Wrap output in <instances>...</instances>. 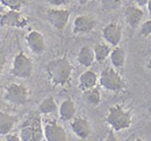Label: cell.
<instances>
[{"label": "cell", "mask_w": 151, "mask_h": 141, "mask_svg": "<svg viewBox=\"0 0 151 141\" xmlns=\"http://www.w3.org/2000/svg\"><path fill=\"white\" fill-rule=\"evenodd\" d=\"M73 67L66 57H58L47 64V75L54 86H65L72 76Z\"/></svg>", "instance_id": "cell-1"}, {"label": "cell", "mask_w": 151, "mask_h": 141, "mask_svg": "<svg viewBox=\"0 0 151 141\" xmlns=\"http://www.w3.org/2000/svg\"><path fill=\"white\" fill-rule=\"evenodd\" d=\"M106 122L116 132L124 131L132 126V113L126 110L122 105L116 104L108 108L106 114Z\"/></svg>", "instance_id": "cell-2"}, {"label": "cell", "mask_w": 151, "mask_h": 141, "mask_svg": "<svg viewBox=\"0 0 151 141\" xmlns=\"http://www.w3.org/2000/svg\"><path fill=\"white\" fill-rule=\"evenodd\" d=\"M21 141H42L44 139L42 122L37 116H30L23 122L19 133Z\"/></svg>", "instance_id": "cell-3"}, {"label": "cell", "mask_w": 151, "mask_h": 141, "mask_svg": "<svg viewBox=\"0 0 151 141\" xmlns=\"http://www.w3.org/2000/svg\"><path fill=\"white\" fill-rule=\"evenodd\" d=\"M32 74H33V62L23 51H20L13 60L12 75L18 78L27 80L32 76Z\"/></svg>", "instance_id": "cell-4"}, {"label": "cell", "mask_w": 151, "mask_h": 141, "mask_svg": "<svg viewBox=\"0 0 151 141\" xmlns=\"http://www.w3.org/2000/svg\"><path fill=\"white\" fill-rule=\"evenodd\" d=\"M5 99L13 105H24L29 99V92L23 84L12 83L5 90Z\"/></svg>", "instance_id": "cell-5"}, {"label": "cell", "mask_w": 151, "mask_h": 141, "mask_svg": "<svg viewBox=\"0 0 151 141\" xmlns=\"http://www.w3.org/2000/svg\"><path fill=\"white\" fill-rule=\"evenodd\" d=\"M98 81L100 82V85L104 89L113 92H119L123 85L120 74L113 68H105L101 71L100 78H98Z\"/></svg>", "instance_id": "cell-6"}, {"label": "cell", "mask_w": 151, "mask_h": 141, "mask_svg": "<svg viewBox=\"0 0 151 141\" xmlns=\"http://www.w3.org/2000/svg\"><path fill=\"white\" fill-rule=\"evenodd\" d=\"M43 135L47 141H66L68 133L65 128L55 120L45 121L43 126Z\"/></svg>", "instance_id": "cell-7"}, {"label": "cell", "mask_w": 151, "mask_h": 141, "mask_svg": "<svg viewBox=\"0 0 151 141\" xmlns=\"http://www.w3.org/2000/svg\"><path fill=\"white\" fill-rule=\"evenodd\" d=\"M47 19L52 27L58 30H63L70 19V12L64 8H51L47 12Z\"/></svg>", "instance_id": "cell-8"}, {"label": "cell", "mask_w": 151, "mask_h": 141, "mask_svg": "<svg viewBox=\"0 0 151 141\" xmlns=\"http://www.w3.org/2000/svg\"><path fill=\"white\" fill-rule=\"evenodd\" d=\"M27 46L30 49V51L35 55H42L45 51V39L42 33L38 30H32L26 36Z\"/></svg>", "instance_id": "cell-9"}, {"label": "cell", "mask_w": 151, "mask_h": 141, "mask_svg": "<svg viewBox=\"0 0 151 141\" xmlns=\"http://www.w3.org/2000/svg\"><path fill=\"white\" fill-rule=\"evenodd\" d=\"M0 25L4 27H17L22 28L28 25V19L23 18L20 11H8L0 17Z\"/></svg>", "instance_id": "cell-10"}, {"label": "cell", "mask_w": 151, "mask_h": 141, "mask_svg": "<svg viewBox=\"0 0 151 141\" xmlns=\"http://www.w3.org/2000/svg\"><path fill=\"white\" fill-rule=\"evenodd\" d=\"M102 38L108 44L116 47L122 40V27L119 23L112 22L104 27L102 29Z\"/></svg>", "instance_id": "cell-11"}, {"label": "cell", "mask_w": 151, "mask_h": 141, "mask_svg": "<svg viewBox=\"0 0 151 141\" xmlns=\"http://www.w3.org/2000/svg\"><path fill=\"white\" fill-rule=\"evenodd\" d=\"M71 129L72 132L75 133L76 135L79 138V139H87L91 133H92V127H91V124L90 121L87 120L86 118H83V117H73L71 119Z\"/></svg>", "instance_id": "cell-12"}, {"label": "cell", "mask_w": 151, "mask_h": 141, "mask_svg": "<svg viewBox=\"0 0 151 141\" xmlns=\"http://www.w3.org/2000/svg\"><path fill=\"white\" fill-rule=\"evenodd\" d=\"M94 18L91 15H78L73 21V33L75 34H84L90 33L95 28Z\"/></svg>", "instance_id": "cell-13"}, {"label": "cell", "mask_w": 151, "mask_h": 141, "mask_svg": "<svg viewBox=\"0 0 151 141\" xmlns=\"http://www.w3.org/2000/svg\"><path fill=\"white\" fill-rule=\"evenodd\" d=\"M143 15H144V12L138 6L130 5L124 11V20L132 29H136L139 26L141 21L143 19Z\"/></svg>", "instance_id": "cell-14"}, {"label": "cell", "mask_w": 151, "mask_h": 141, "mask_svg": "<svg viewBox=\"0 0 151 141\" xmlns=\"http://www.w3.org/2000/svg\"><path fill=\"white\" fill-rule=\"evenodd\" d=\"M19 118L17 116L8 114L6 112L0 111V135H6L11 133L14 125L18 122Z\"/></svg>", "instance_id": "cell-15"}, {"label": "cell", "mask_w": 151, "mask_h": 141, "mask_svg": "<svg viewBox=\"0 0 151 141\" xmlns=\"http://www.w3.org/2000/svg\"><path fill=\"white\" fill-rule=\"evenodd\" d=\"M76 116L75 101L71 98H66L59 105V117L63 121H70Z\"/></svg>", "instance_id": "cell-16"}, {"label": "cell", "mask_w": 151, "mask_h": 141, "mask_svg": "<svg viewBox=\"0 0 151 141\" xmlns=\"http://www.w3.org/2000/svg\"><path fill=\"white\" fill-rule=\"evenodd\" d=\"M77 61L78 63L84 67V68H90L93 62H94V53H93V48H91L90 46H84L80 48V50L78 51L77 55Z\"/></svg>", "instance_id": "cell-17"}, {"label": "cell", "mask_w": 151, "mask_h": 141, "mask_svg": "<svg viewBox=\"0 0 151 141\" xmlns=\"http://www.w3.org/2000/svg\"><path fill=\"white\" fill-rule=\"evenodd\" d=\"M98 75L93 70H86L79 76V87L84 91L87 89H92L98 84Z\"/></svg>", "instance_id": "cell-18"}, {"label": "cell", "mask_w": 151, "mask_h": 141, "mask_svg": "<svg viewBox=\"0 0 151 141\" xmlns=\"http://www.w3.org/2000/svg\"><path fill=\"white\" fill-rule=\"evenodd\" d=\"M111 56V62L115 69H121L124 67L126 63V50L119 46L114 47L113 50H111L109 53Z\"/></svg>", "instance_id": "cell-19"}, {"label": "cell", "mask_w": 151, "mask_h": 141, "mask_svg": "<svg viewBox=\"0 0 151 141\" xmlns=\"http://www.w3.org/2000/svg\"><path fill=\"white\" fill-rule=\"evenodd\" d=\"M58 110L56 101L54 97H47L38 104V112L41 114H51Z\"/></svg>", "instance_id": "cell-20"}, {"label": "cell", "mask_w": 151, "mask_h": 141, "mask_svg": "<svg viewBox=\"0 0 151 141\" xmlns=\"http://www.w3.org/2000/svg\"><path fill=\"white\" fill-rule=\"evenodd\" d=\"M83 97L85 101L91 105V106H98L101 101V93L99 91V89L96 87H92V89H87V90H84L83 91Z\"/></svg>", "instance_id": "cell-21"}, {"label": "cell", "mask_w": 151, "mask_h": 141, "mask_svg": "<svg viewBox=\"0 0 151 141\" xmlns=\"http://www.w3.org/2000/svg\"><path fill=\"white\" fill-rule=\"evenodd\" d=\"M93 53H94V60L96 62H104L109 56L111 49H109V46L105 43H98L93 48Z\"/></svg>", "instance_id": "cell-22"}, {"label": "cell", "mask_w": 151, "mask_h": 141, "mask_svg": "<svg viewBox=\"0 0 151 141\" xmlns=\"http://www.w3.org/2000/svg\"><path fill=\"white\" fill-rule=\"evenodd\" d=\"M123 0H101V8L104 12H114L122 6Z\"/></svg>", "instance_id": "cell-23"}, {"label": "cell", "mask_w": 151, "mask_h": 141, "mask_svg": "<svg viewBox=\"0 0 151 141\" xmlns=\"http://www.w3.org/2000/svg\"><path fill=\"white\" fill-rule=\"evenodd\" d=\"M0 2L8 7L9 9H13V11H20L24 4L27 2V0H0Z\"/></svg>", "instance_id": "cell-24"}, {"label": "cell", "mask_w": 151, "mask_h": 141, "mask_svg": "<svg viewBox=\"0 0 151 141\" xmlns=\"http://www.w3.org/2000/svg\"><path fill=\"white\" fill-rule=\"evenodd\" d=\"M139 33L143 38H149L151 35V20L145 21L144 23H142L141 26V29H139Z\"/></svg>", "instance_id": "cell-25"}, {"label": "cell", "mask_w": 151, "mask_h": 141, "mask_svg": "<svg viewBox=\"0 0 151 141\" xmlns=\"http://www.w3.org/2000/svg\"><path fill=\"white\" fill-rule=\"evenodd\" d=\"M45 1L54 7H62L69 4V0H45Z\"/></svg>", "instance_id": "cell-26"}, {"label": "cell", "mask_w": 151, "mask_h": 141, "mask_svg": "<svg viewBox=\"0 0 151 141\" xmlns=\"http://www.w3.org/2000/svg\"><path fill=\"white\" fill-rule=\"evenodd\" d=\"M5 64H6V54H5V51H0V77L4 71Z\"/></svg>", "instance_id": "cell-27"}, {"label": "cell", "mask_w": 151, "mask_h": 141, "mask_svg": "<svg viewBox=\"0 0 151 141\" xmlns=\"http://www.w3.org/2000/svg\"><path fill=\"white\" fill-rule=\"evenodd\" d=\"M6 140L8 141H21L19 134H6Z\"/></svg>", "instance_id": "cell-28"}, {"label": "cell", "mask_w": 151, "mask_h": 141, "mask_svg": "<svg viewBox=\"0 0 151 141\" xmlns=\"http://www.w3.org/2000/svg\"><path fill=\"white\" fill-rule=\"evenodd\" d=\"M135 2L137 4V6H147L150 0H135Z\"/></svg>", "instance_id": "cell-29"}, {"label": "cell", "mask_w": 151, "mask_h": 141, "mask_svg": "<svg viewBox=\"0 0 151 141\" xmlns=\"http://www.w3.org/2000/svg\"><path fill=\"white\" fill-rule=\"evenodd\" d=\"M77 1H78L80 5H86V4H87L88 1H91V0H77Z\"/></svg>", "instance_id": "cell-30"}]
</instances>
